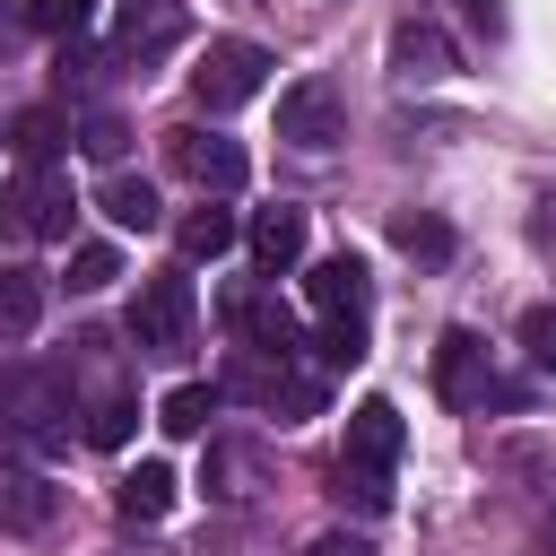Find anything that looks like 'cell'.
<instances>
[{"label":"cell","instance_id":"f546056e","mask_svg":"<svg viewBox=\"0 0 556 556\" xmlns=\"http://www.w3.org/2000/svg\"><path fill=\"white\" fill-rule=\"evenodd\" d=\"M539 243H556V200H539Z\"/></svg>","mask_w":556,"mask_h":556},{"label":"cell","instance_id":"cb8c5ba5","mask_svg":"<svg viewBox=\"0 0 556 556\" xmlns=\"http://www.w3.org/2000/svg\"><path fill=\"white\" fill-rule=\"evenodd\" d=\"M35 313H43V278H35V269H0V321L26 330Z\"/></svg>","mask_w":556,"mask_h":556},{"label":"cell","instance_id":"44dd1931","mask_svg":"<svg viewBox=\"0 0 556 556\" xmlns=\"http://www.w3.org/2000/svg\"><path fill=\"white\" fill-rule=\"evenodd\" d=\"M330 495H339V504H356V513H391V469H365V460H348V452H339Z\"/></svg>","mask_w":556,"mask_h":556},{"label":"cell","instance_id":"7402d4cb","mask_svg":"<svg viewBox=\"0 0 556 556\" xmlns=\"http://www.w3.org/2000/svg\"><path fill=\"white\" fill-rule=\"evenodd\" d=\"M391 243H400V252H417V261H452V226H443V217H426V208L391 217Z\"/></svg>","mask_w":556,"mask_h":556},{"label":"cell","instance_id":"484cf974","mask_svg":"<svg viewBox=\"0 0 556 556\" xmlns=\"http://www.w3.org/2000/svg\"><path fill=\"white\" fill-rule=\"evenodd\" d=\"M113 278H122V252H113V243H78V252H70V287H78V295H96V287H113Z\"/></svg>","mask_w":556,"mask_h":556},{"label":"cell","instance_id":"83f0119b","mask_svg":"<svg viewBox=\"0 0 556 556\" xmlns=\"http://www.w3.org/2000/svg\"><path fill=\"white\" fill-rule=\"evenodd\" d=\"M304 556H374V547H365V539H348V530H321Z\"/></svg>","mask_w":556,"mask_h":556},{"label":"cell","instance_id":"9c48e42d","mask_svg":"<svg viewBox=\"0 0 556 556\" xmlns=\"http://www.w3.org/2000/svg\"><path fill=\"white\" fill-rule=\"evenodd\" d=\"M200 486H208L217 504H252V495L269 486V452H261V443H243V434H217V443H208V460H200Z\"/></svg>","mask_w":556,"mask_h":556},{"label":"cell","instance_id":"ba28073f","mask_svg":"<svg viewBox=\"0 0 556 556\" xmlns=\"http://www.w3.org/2000/svg\"><path fill=\"white\" fill-rule=\"evenodd\" d=\"M182 35H191V9H182V0H130L122 26H113V52L148 70V61H165Z\"/></svg>","mask_w":556,"mask_h":556},{"label":"cell","instance_id":"603a6c76","mask_svg":"<svg viewBox=\"0 0 556 556\" xmlns=\"http://www.w3.org/2000/svg\"><path fill=\"white\" fill-rule=\"evenodd\" d=\"M87 17H96V0H26V26L35 35H61V43H78Z\"/></svg>","mask_w":556,"mask_h":556},{"label":"cell","instance_id":"5bb4252c","mask_svg":"<svg viewBox=\"0 0 556 556\" xmlns=\"http://www.w3.org/2000/svg\"><path fill=\"white\" fill-rule=\"evenodd\" d=\"M96 208H104L122 235H156V226H165V200H156V182H148V174H113V182L96 191Z\"/></svg>","mask_w":556,"mask_h":556},{"label":"cell","instance_id":"6da1fadb","mask_svg":"<svg viewBox=\"0 0 556 556\" xmlns=\"http://www.w3.org/2000/svg\"><path fill=\"white\" fill-rule=\"evenodd\" d=\"M70 374L61 365H35V356H0V434H35V443H61L70 434Z\"/></svg>","mask_w":556,"mask_h":556},{"label":"cell","instance_id":"7c38bea8","mask_svg":"<svg viewBox=\"0 0 556 556\" xmlns=\"http://www.w3.org/2000/svg\"><path fill=\"white\" fill-rule=\"evenodd\" d=\"M226 321L243 330V348H261V356H304V330H295V313L287 304H269V295H226Z\"/></svg>","mask_w":556,"mask_h":556},{"label":"cell","instance_id":"5b68a950","mask_svg":"<svg viewBox=\"0 0 556 556\" xmlns=\"http://www.w3.org/2000/svg\"><path fill=\"white\" fill-rule=\"evenodd\" d=\"M434 391H443L452 408L513 400V391L495 382V365H486V339H478V330H443V348H434Z\"/></svg>","mask_w":556,"mask_h":556},{"label":"cell","instance_id":"ac0fdd59","mask_svg":"<svg viewBox=\"0 0 556 556\" xmlns=\"http://www.w3.org/2000/svg\"><path fill=\"white\" fill-rule=\"evenodd\" d=\"M235 208H217V200H200L182 226H174V243H182V261H217V252H235Z\"/></svg>","mask_w":556,"mask_h":556},{"label":"cell","instance_id":"9a60e30c","mask_svg":"<svg viewBox=\"0 0 556 556\" xmlns=\"http://www.w3.org/2000/svg\"><path fill=\"white\" fill-rule=\"evenodd\" d=\"M391 70H400V78H452V43H443V26H426V17L391 26Z\"/></svg>","mask_w":556,"mask_h":556},{"label":"cell","instance_id":"52a82bcc","mask_svg":"<svg viewBox=\"0 0 556 556\" xmlns=\"http://www.w3.org/2000/svg\"><path fill=\"white\" fill-rule=\"evenodd\" d=\"M304 295H313L321 330H365V304H374V287H365V261H356V252H330V261H313Z\"/></svg>","mask_w":556,"mask_h":556},{"label":"cell","instance_id":"3957f363","mask_svg":"<svg viewBox=\"0 0 556 556\" xmlns=\"http://www.w3.org/2000/svg\"><path fill=\"white\" fill-rule=\"evenodd\" d=\"M269 52L261 43H243V35H226V43H208L200 52V70H191V96L208 104V113H235V104H252L261 87H269Z\"/></svg>","mask_w":556,"mask_h":556},{"label":"cell","instance_id":"277c9868","mask_svg":"<svg viewBox=\"0 0 556 556\" xmlns=\"http://www.w3.org/2000/svg\"><path fill=\"white\" fill-rule=\"evenodd\" d=\"M70 217H78V200H70V182L61 174H17L9 182V200H0V226L17 235V243H61L70 235Z\"/></svg>","mask_w":556,"mask_h":556},{"label":"cell","instance_id":"f1b7e54d","mask_svg":"<svg viewBox=\"0 0 556 556\" xmlns=\"http://www.w3.org/2000/svg\"><path fill=\"white\" fill-rule=\"evenodd\" d=\"M460 17H469V26H486V35L504 26V17H495V0H460Z\"/></svg>","mask_w":556,"mask_h":556},{"label":"cell","instance_id":"2e32d148","mask_svg":"<svg viewBox=\"0 0 556 556\" xmlns=\"http://www.w3.org/2000/svg\"><path fill=\"white\" fill-rule=\"evenodd\" d=\"M243 243H252V261L261 269H287V261H304V208H261L252 226H243Z\"/></svg>","mask_w":556,"mask_h":556},{"label":"cell","instance_id":"e0dca14e","mask_svg":"<svg viewBox=\"0 0 556 556\" xmlns=\"http://www.w3.org/2000/svg\"><path fill=\"white\" fill-rule=\"evenodd\" d=\"M174 486H182V478H174L165 460H139V469L113 486V513H122V521H165V513H174Z\"/></svg>","mask_w":556,"mask_h":556},{"label":"cell","instance_id":"4fadbf2b","mask_svg":"<svg viewBox=\"0 0 556 556\" xmlns=\"http://www.w3.org/2000/svg\"><path fill=\"white\" fill-rule=\"evenodd\" d=\"M400 443H408V426H400V408H391V400H356V408H348V460L391 469V460H400Z\"/></svg>","mask_w":556,"mask_h":556},{"label":"cell","instance_id":"d4e9b609","mask_svg":"<svg viewBox=\"0 0 556 556\" xmlns=\"http://www.w3.org/2000/svg\"><path fill=\"white\" fill-rule=\"evenodd\" d=\"M70 139H78V148H87L96 165H122V148H130V130H122V113H87V122H78Z\"/></svg>","mask_w":556,"mask_h":556},{"label":"cell","instance_id":"8992f818","mask_svg":"<svg viewBox=\"0 0 556 556\" xmlns=\"http://www.w3.org/2000/svg\"><path fill=\"white\" fill-rule=\"evenodd\" d=\"M278 139H295V148H330V139H348V104H339V87H330V78H295V87L278 96Z\"/></svg>","mask_w":556,"mask_h":556},{"label":"cell","instance_id":"30bf717a","mask_svg":"<svg viewBox=\"0 0 556 556\" xmlns=\"http://www.w3.org/2000/svg\"><path fill=\"white\" fill-rule=\"evenodd\" d=\"M174 165L200 182V191H243V174H252V156L235 148V139H217V130H174Z\"/></svg>","mask_w":556,"mask_h":556},{"label":"cell","instance_id":"ffe728a7","mask_svg":"<svg viewBox=\"0 0 556 556\" xmlns=\"http://www.w3.org/2000/svg\"><path fill=\"white\" fill-rule=\"evenodd\" d=\"M208 417H217V382H174L156 400V426L165 434H208Z\"/></svg>","mask_w":556,"mask_h":556},{"label":"cell","instance_id":"d6986e66","mask_svg":"<svg viewBox=\"0 0 556 556\" xmlns=\"http://www.w3.org/2000/svg\"><path fill=\"white\" fill-rule=\"evenodd\" d=\"M0 139H9V148H17L26 165H43V156H52L61 139H70V113H61V104H26V113H17V122H9Z\"/></svg>","mask_w":556,"mask_h":556},{"label":"cell","instance_id":"7a4b0ae2","mask_svg":"<svg viewBox=\"0 0 556 556\" xmlns=\"http://www.w3.org/2000/svg\"><path fill=\"white\" fill-rule=\"evenodd\" d=\"M191 321H200L191 278L165 269V278H148L139 304H130V348H139V356H182V348H191Z\"/></svg>","mask_w":556,"mask_h":556},{"label":"cell","instance_id":"4316f807","mask_svg":"<svg viewBox=\"0 0 556 556\" xmlns=\"http://www.w3.org/2000/svg\"><path fill=\"white\" fill-rule=\"evenodd\" d=\"M521 356H530L539 374H556V304H530V313H521Z\"/></svg>","mask_w":556,"mask_h":556},{"label":"cell","instance_id":"8fae6325","mask_svg":"<svg viewBox=\"0 0 556 556\" xmlns=\"http://www.w3.org/2000/svg\"><path fill=\"white\" fill-rule=\"evenodd\" d=\"M52 513H61L52 478L26 469V460H0V530L9 539H35V530H52Z\"/></svg>","mask_w":556,"mask_h":556}]
</instances>
